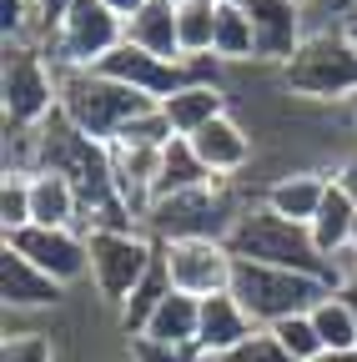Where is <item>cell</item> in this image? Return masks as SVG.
Instances as JSON below:
<instances>
[{
	"label": "cell",
	"instance_id": "1",
	"mask_svg": "<svg viewBox=\"0 0 357 362\" xmlns=\"http://www.w3.org/2000/svg\"><path fill=\"white\" fill-rule=\"evenodd\" d=\"M227 247H232L237 262L287 267V272H302V277L327 282L332 292L342 287L337 272H332V262H327L317 247H312V232H307V226H297V221H287V216H277V211H267V206H252V211L237 216Z\"/></svg>",
	"mask_w": 357,
	"mask_h": 362
},
{
	"label": "cell",
	"instance_id": "2",
	"mask_svg": "<svg viewBox=\"0 0 357 362\" xmlns=\"http://www.w3.org/2000/svg\"><path fill=\"white\" fill-rule=\"evenodd\" d=\"M151 106H156L151 96H141V90H131V86H121L101 71H61V116L101 146H111Z\"/></svg>",
	"mask_w": 357,
	"mask_h": 362
},
{
	"label": "cell",
	"instance_id": "3",
	"mask_svg": "<svg viewBox=\"0 0 357 362\" xmlns=\"http://www.w3.org/2000/svg\"><path fill=\"white\" fill-rule=\"evenodd\" d=\"M232 297L242 302V312L252 317L257 327H277V322H287V317L312 312L322 297H332V287L317 282V277H302V272H287V267L237 262V272H232Z\"/></svg>",
	"mask_w": 357,
	"mask_h": 362
},
{
	"label": "cell",
	"instance_id": "4",
	"mask_svg": "<svg viewBox=\"0 0 357 362\" xmlns=\"http://www.w3.org/2000/svg\"><path fill=\"white\" fill-rule=\"evenodd\" d=\"M282 81L302 101H352L357 96V45L342 30H312L302 51L282 66Z\"/></svg>",
	"mask_w": 357,
	"mask_h": 362
},
{
	"label": "cell",
	"instance_id": "5",
	"mask_svg": "<svg viewBox=\"0 0 357 362\" xmlns=\"http://www.w3.org/2000/svg\"><path fill=\"white\" fill-rule=\"evenodd\" d=\"M86 247H91V282L96 297L106 307H126V297L146 282V272L156 267V242L131 232V226H96L86 232Z\"/></svg>",
	"mask_w": 357,
	"mask_h": 362
},
{
	"label": "cell",
	"instance_id": "6",
	"mask_svg": "<svg viewBox=\"0 0 357 362\" xmlns=\"http://www.w3.org/2000/svg\"><path fill=\"white\" fill-rule=\"evenodd\" d=\"M0 101H6V126H21V131L46 126L61 111V71L35 45H6Z\"/></svg>",
	"mask_w": 357,
	"mask_h": 362
},
{
	"label": "cell",
	"instance_id": "7",
	"mask_svg": "<svg viewBox=\"0 0 357 362\" xmlns=\"http://www.w3.org/2000/svg\"><path fill=\"white\" fill-rule=\"evenodd\" d=\"M121 40H126V21L116 11H106L101 0H76L51 35V66L56 71H96Z\"/></svg>",
	"mask_w": 357,
	"mask_h": 362
},
{
	"label": "cell",
	"instance_id": "8",
	"mask_svg": "<svg viewBox=\"0 0 357 362\" xmlns=\"http://www.w3.org/2000/svg\"><path fill=\"white\" fill-rule=\"evenodd\" d=\"M242 211H232V197L221 192V181L211 187H197V192H182V197H166L146 211L156 242H192V237H216L227 242L232 226H237Z\"/></svg>",
	"mask_w": 357,
	"mask_h": 362
},
{
	"label": "cell",
	"instance_id": "9",
	"mask_svg": "<svg viewBox=\"0 0 357 362\" xmlns=\"http://www.w3.org/2000/svg\"><path fill=\"white\" fill-rule=\"evenodd\" d=\"M161 247V267L176 292H187L197 302L216 297V292H232V272H237V257L227 242L216 237H192V242H156Z\"/></svg>",
	"mask_w": 357,
	"mask_h": 362
},
{
	"label": "cell",
	"instance_id": "10",
	"mask_svg": "<svg viewBox=\"0 0 357 362\" xmlns=\"http://www.w3.org/2000/svg\"><path fill=\"white\" fill-rule=\"evenodd\" d=\"M6 247L21 252L25 262H35L61 287L81 282L91 272V247H86V232H76V226H25V232L6 237Z\"/></svg>",
	"mask_w": 357,
	"mask_h": 362
},
{
	"label": "cell",
	"instance_id": "11",
	"mask_svg": "<svg viewBox=\"0 0 357 362\" xmlns=\"http://www.w3.org/2000/svg\"><path fill=\"white\" fill-rule=\"evenodd\" d=\"M101 76H111V81H121V86H131V90H141V96H151L156 106L161 101H171L182 86H192V71H187V61H161V56H146L141 45H131V40H121L116 51L96 66Z\"/></svg>",
	"mask_w": 357,
	"mask_h": 362
},
{
	"label": "cell",
	"instance_id": "12",
	"mask_svg": "<svg viewBox=\"0 0 357 362\" xmlns=\"http://www.w3.org/2000/svg\"><path fill=\"white\" fill-rule=\"evenodd\" d=\"M247 16H252V35H257V61L267 66H287L302 51V6L297 0H247Z\"/></svg>",
	"mask_w": 357,
	"mask_h": 362
},
{
	"label": "cell",
	"instance_id": "13",
	"mask_svg": "<svg viewBox=\"0 0 357 362\" xmlns=\"http://www.w3.org/2000/svg\"><path fill=\"white\" fill-rule=\"evenodd\" d=\"M187 141H192V151L201 156V166H206L216 181L247 171V161H252V136H247V126L232 121V116H216L211 126H201L197 136H187Z\"/></svg>",
	"mask_w": 357,
	"mask_h": 362
},
{
	"label": "cell",
	"instance_id": "14",
	"mask_svg": "<svg viewBox=\"0 0 357 362\" xmlns=\"http://www.w3.org/2000/svg\"><path fill=\"white\" fill-rule=\"evenodd\" d=\"M252 332H257V322L242 312V302H237L232 292H216V297L201 302V337H197V352H201L206 362H221L232 347H242Z\"/></svg>",
	"mask_w": 357,
	"mask_h": 362
},
{
	"label": "cell",
	"instance_id": "15",
	"mask_svg": "<svg viewBox=\"0 0 357 362\" xmlns=\"http://www.w3.org/2000/svg\"><path fill=\"white\" fill-rule=\"evenodd\" d=\"M0 297L11 312H35V307H56L66 297V287L56 277H46L35 262H25L21 252H0Z\"/></svg>",
	"mask_w": 357,
	"mask_h": 362
},
{
	"label": "cell",
	"instance_id": "16",
	"mask_svg": "<svg viewBox=\"0 0 357 362\" xmlns=\"http://www.w3.org/2000/svg\"><path fill=\"white\" fill-rule=\"evenodd\" d=\"M327 187H332V176H322V171H287V176H277L272 187H267L262 206L297 221V226H312V216L322 211Z\"/></svg>",
	"mask_w": 357,
	"mask_h": 362
},
{
	"label": "cell",
	"instance_id": "17",
	"mask_svg": "<svg viewBox=\"0 0 357 362\" xmlns=\"http://www.w3.org/2000/svg\"><path fill=\"white\" fill-rule=\"evenodd\" d=\"M141 337H151V342H161V347H176V352H197V337H201V302L171 287L166 302L151 312V322H146ZM197 357H201V352H197Z\"/></svg>",
	"mask_w": 357,
	"mask_h": 362
},
{
	"label": "cell",
	"instance_id": "18",
	"mask_svg": "<svg viewBox=\"0 0 357 362\" xmlns=\"http://www.w3.org/2000/svg\"><path fill=\"white\" fill-rule=\"evenodd\" d=\"M126 40L141 45L146 56L182 61V35H176V0H146V6L126 21Z\"/></svg>",
	"mask_w": 357,
	"mask_h": 362
},
{
	"label": "cell",
	"instance_id": "19",
	"mask_svg": "<svg viewBox=\"0 0 357 362\" xmlns=\"http://www.w3.org/2000/svg\"><path fill=\"white\" fill-rule=\"evenodd\" d=\"M161 111H166V121H171L176 136H197L216 116H227V96H221L216 81H192V86L176 90L171 101H161Z\"/></svg>",
	"mask_w": 357,
	"mask_h": 362
},
{
	"label": "cell",
	"instance_id": "20",
	"mask_svg": "<svg viewBox=\"0 0 357 362\" xmlns=\"http://www.w3.org/2000/svg\"><path fill=\"white\" fill-rule=\"evenodd\" d=\"M30 216L35 226H76L81 221V192L61 171H35L30 176Z\"/></svg>",
	"mask_w": 357,
	"mask_h": 362
},
{
	"label": "cell",
	"instance_id": "21",
	"mask_svg": "<svg viewBox=\"0 0 357 362\" xmlns=\"http://www.w3.org/2000/svg\"><path fill=\"white\" fill-rule=\"evenodd\" d=\"M211 171L201 166V156L192 151L187 136H176V141L161 151V171H156V187H151V206L166 202V197H182V192H197V187H211Z\"/></svg>",
	"mask_w": 357,
	"mask_h": 362
},
{
	"label": "cell",
	"instance_id": "22",
	"mask_svg": "<svg viewBox=\"0 0 357 362\" xmlns=\"http://www.w3.org/2000/svg\"><path fill=\"white\" fill-rule=\"evenodd\" d=\"M352 221H357V202L332 181L327 197H322V211L312 216V226H307V232H312V247L332 262V252H342V247L352 242Z\"/></svg>",
	"mask_w": 357,
	"mask_h": 362
},
{
	"label": "cell",
	"instance_id": "23",
	"mask_svg": "<svg viewBox=\"0 0 357 362\" xmlns=\"http://www.w3.org/2000/svg\"><path fill=\"white\" fill-rule=\"evenodd\" d=\"M211 56L216 61H257V35H252V16L247 6H216V35H211Z\"/></svg>",
	"mask_w": 357,
	"mask_h": 362
},
{
	"label": "cell",
	"instance_id": "24",
	"mask_svg": "<svg viewBox=\"0 0 357 362\" xmlns=\"http://www.w3.org/2000/svg\"><path fill=\"white\" fill-rule=\"evenodd\" d=\"M312 327H317L327 352H357V312L342 292H332L312 307Z\"/></svg>",
	"mask_w": 357,
	"mask_h": 362
},
{
	"label": "cell",
	"instance_id": "25",
	"mask_svg": "<svg viewBox=\"0 0 357 362\" xmlns=\"http://www.w3.org/2000/svg\"><path fill=\"white\" fill-rule=\"evenodd\" d=\"M176 35H182V61L211 56V35H216V0H176Z\"/></svg>",
	"mask_w": 357,
	"mask_h": 362
},
{
	"label": "cell",
	"instance_id": "26",
	"mask_svg": "<svg viewBox=\"0 0 357 362\" xmlns=\"http://www.w3.org/2000/svg\"><path fill=\"white\" fill-rule=\"evenodd\" d=\"M166 292H171V277H166V267H161V247H156V267L146 272V282L126 297V307H121V332L126 337H141L146 332V322H151V312L166 302Z\"/></svg>",
	"mask_w": 357,
	"mask_h": 362
},
{
	"label": "cell",
	"instance_id": "27",
	"mask_svg": "<svg viewBox=\"0 0 357 362\" xmlns=\"http://www.w3.org/2000/svg\"><path fill=\"white\" fill-rule=\"evenodd\" d=\"M272 337L282 342V352H287L292 362H317V357L327 352V347H322V337H317V327H312V312L277 322V327H272Z\"/></svg>",
	"mask_w": 357,
	"mask_h": 362
},
{
	"label": "cell",
	"instance_id": "28",
	"mask_svg": "<svg viewBox=\"0 0 357 362\" xmlns=\"http://www.w3.org/2000/svg\"><path fill=\"white\" fill-rule=\"evenodd\" d=\"M0 226H6V237L35 226V216H30V176L25 171H6V187H0Z\"/></svg>",
	"mask_w": 357,
	"mask_h": 362
},
{
	"label": "cell",
	"instance_id": "29",
	"mask_svg": "<svg viewBox=\"0 0 357 362\" xmlns=\"http://www.w3.org/2000/svg\"><path fill=\"white\" fill-rule=\"evenodd\" d=\"M0 25H6V45H30L35 35H46V16H40L35 0H0Z\"/></svg>",
	"mask_w": 357,
	"mask_h": 362
},
{
	"label": "cell",
	"instance_id": "30",
	"mask_svg": "<svg viewBox=\"0 0 357 362\" xmlns=\"http://www.w3.org/2000/svg\"><path fill=\"white\" fill-rule=\"evenodd\" d=\"M0 362H56V347L46 332H6Z\"/></svg>",
	"mask_w": 357,
	"mask_h": 362
},
{
	"label": "cell",
	"instance_id": "31",
	"mask_svg": "<svg viewBox=\"0 0 357 362\" xmlns=\"http://www.w3.org/2000/svg\"><path fill=\"white\" fill-rule=\"evenodd\" d=\"M221 362H292V357L282 352V342L272 337V327H257V332H252L242 347H232Z\"/></svg>",
	"mask_w": 357,
	"mask_h": 362
},
{
	"label": "cell",
	"instance_id": "32",
	"mask_svg": "<svg viewBox=\"0 0 357 362\" xmlns=\"http://www.w3.org/2000/svg\"><path fill=\"white\" fill-rule=\"evenodd\" d=\"M40 6V16H46V25H51V35H56V25H61V16L76 6V0H35Z\"/></svg>",
	"mask_w": 357,
	"mask_h": 362
},
{
	"label": "cell",
	"instance_id": "33",
	"mask_svg": "<svg viewBox=\"0 0 357 362\" xmlns=\"http://www.w3.org/2000/svg\"><path fill=\"white\" fill-rule=\"evenodd\" d=\"M332 181H337V187H342V192H347V197L357 202V156H352V161H347L342 171H332Z\"/></svg>",
	"mask_w": 357,
	"mask_h": 362
},
{
	"label": "cell",
	"instance_id": "34",
	"mask_svg": "<svg viewBox=\"0 0 357 362\" xmlns=\"http://www.w3.org/2000/svg\"><path fill=\"white\" fill-rule=\"evenodd\" d=\"M101 6H106V11H116L121 21H131V16H136V11L146 6V0H101Z\"/></svg>",
	"mask_w": 357,
	"mask_h": 362
},
{
	"label": "cell",
	"instance_id": "35",
	"mask_svg": "<svg viewBox=\"0 0 357 362\" xmlns=\"http://www.w3.org/2000/svg\"><path fill=\"white\" fill-rule=\"evenodd\" d=\"M342 35L357 45V0H352V6H347V16H342Z\"/></svg>",
	"mask_w": 357,
	"mask_h": 362
},
{
	"label": "cell",
	"instance_id": "36",
	"mask_svg": "<svg viewBox=\"0 0 357 362\" xmlns=\"http://www.w3.org/2000/svg\"><path fill=\"white\" fill-rule=\"evenodd\" d=\"M317 362H357V352H322Z\"/></svg>",
	"mask_w": 357,
	"mask_h": 362
},
{
	"label": "cell",
	"instance_id": "37",
	"mask_svg": "<svg viewBox=\"0 0 357 362\" xmlns=\"http://www.w3.org/2000/svg\"><path fill=\"white\" fill-rule=\"evenodd\" d=\"M342 297H347V302H352V312H357V282H347V287H342Z\"/></svg>",
	"mask_w": 357,
	"mask_h": 362
},
{
	"label": "cell",
	"instance_id": "38",
	"mask_svg": "<svg viewBox=\"0 0 357 362\" xmlns=\"http://www.w3.org/2000/svg\"><path fill=\"white\" fill-rule=\"evenodd\" d=\"M216 6H247V0H216Z\"/></svg>",
	"mask_w": 357,
	"mask_h": 362
},
{
	"label": "cell",
	"instance_id": "39",
	"mask_svg": "<svg viewBox=\"0 0 357 362\" xmlns=\"http://www.w3.org/2000/svg\"><path fill=\"white\" fill-rule=\"evenodd\" d=\"M352 247H357V221H352Z\"/></svg>",
	"mask_w": 357,
	"mask_h": 362
},
{
	"label": "cell",
	"instance_id": "40",
	"mask_svg": "<svg viewBox=\"0 0 357 362\" xmlns=\"http://www.w3.org/2000/svg\"><path fill=\"white\" fill-rule=\"evenodd\" d=\"M352 121H357V96H352Z\"/></svg>",
	"mask_w": 357,
	"mask_h": 362
},
{
	"label": "cell",
	"instance_id": "41",
	"mask_svg": "<svg viewBox=\"0 0 357 362\" xmlns=\"http://www.w3.org/2000/svg\"><path fill=\"white\" fill-rule=\"evenodd\" d=\"M297 6H307V0H297Z\"/></svg>",
	"mask_w": 357,
	"mask_h": 362
},
{
	"label": "cell",
	"instance_id": "42",
	"mask_svg": "<svg viewBox=\"0 0 357 362\" xmlns=\"http://www.w3.org/2000/svg\"><path fill=\"white\" fill-rule=\"evenodd\" d=\"M201 362H206V357H201Z\"/></svg>",
	"mask_w": 357,
	"mask_h": 362
}]
</instances>
